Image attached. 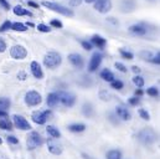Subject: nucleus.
<instances>
[{"label": "nucleus", "instance_id": "obj_1", "mask_svg": "<svg viewBox=\"0 0 160 159\" xmlns=\"http://www.w3.org/2000/svg\"><path fill=\"white\" fill-rule=\"evenodd\" d=\"M62 62V57L58 52H55V51H50L45 55L43 57V65L45 67L50 69V70H53L56 67H58Z\"/></svg>", "mask_w": 160, "mask_h": 159}, {"label": "nucleus", "instance_id": "obj_2", "mask_svg": "<svg viewBox=\"0 0 160 159\" xmlns=\"http://www.w3.org/2000/svg\"><path fill=\"white\" fill-rule=\"evenodd\" d=\"M42 5H43V6H46L47 9L52 10V11H55V13H58V14L65 15V16H68V18H72V16L75 15V13H73L71 9H68V8H66V6L61 5V4H57V3L42 1Z\"/></svg>", "mask_w": 160, "mask_h": 159}, {"label": "nucleus", "instance_id": "obj_3", "mask_svg": "<svg viewBox=\"0 0 160 159\" xmlns=\"http://www.w3.org/2000/svg\"><path fill=\"white\" fill-rule=\"evenodd\" d=\"M138 139H139L143 144L150 146V144H153V143L157 141V134H155V132H154L152 128H145V129H143V131L139 132Z\"/></svg>", "mask_w": 160, "mask_h": 159}, {"label": "nucleus", "instance_id": "obj_4", "mask_svg": "<svg viewBox=\"0 0 160 159\" xmlns=\"http://www.w3.org/2000/svg\"><path fill=\"white\" fill-rule=\"evenodd\" d=\"M42 143H43V139L38 132H31L26 138V147L29 151H34L39 148L40 146H42Z\"/></svg>", "mask_w": 160, "mask_h": 159}, {"label": "nucleus", "instance_id": "obj_5", "mask_svg": "<svg viewBox=\"0 0 160 159\" xmlns=\"http://www.w3.org/2000/svg\"><path fill=\"white\" fill-rule=\"evenodd\" d=\"M41 102H42V97H41V95L39 92H36V91H29V92H26V95H25V103L29 107L39 106Z\"/></svg>", "mask_w": 160, "mask_h": 159}, {"label": "nucleus", "instance_id": "obj_6", "mask_svg": "<svg viewBox=\"0 0 160 159\" xmlns=\"http://www.w3.org/2000/svg\"><path fill=\"white\" fill-rule=\"evenodd\" d=\"M52 117V112L50 110L47 111H35L32 115H31V118L32 121L36 123V124H45L47 119H50Z\"/></svg>", "mask_w": 160, "mask_h": 159}, {"label": "nucleus", "instance_id": "obj_7", "mask_svg": "<svg viewBox=\"0 0 160 159\" xmlns=\"http://www.w3.org/2000/svg\"><path fill=\"white\" fill-rule=\"evenodd\" d=\"M58 96V102H61L65 107H72L76 102V97L75 95L70 93V92H63V91H60L57 93Z\"/></svg>", "mask_w": 160, "mask_h": 159}, {"label": "nucleus", "instance_id": "obj_8", "mask_svg": "<svg viewBox=\"0 0 160 159\" xmlns=\"http://www.w3.org/2000/svg\"><path fill=\"white\" fill-rule=\"evenodd\" d=\"M10 56L15 60H24L28 56V50L22 45H14L10 49Z\"/></svg>", "mask_w": 160, "mask_h": 159}, {"label": "nucleus", "instance_id": "obj_9", "mask_svg": "<svg viewBox=\"0 0 160 159\" xmlns=\"http://www.w3.org/2000/svg\"><path fill=\"white\" fill-rule=\"evenodd\" d=\"M47 148H48V152L51 154H53V156H60L62 153V151H63V148L58 143L57 138H52V137L47 139Z\"/></svg>", "mask_w": 160, "mask_h": 159}, {"label": "nucleus", "instance_id": "obj_10", "mask_svg": "<svg viewBox=\"0 0 160 159\" xmlns=\"http://www.w3.org/2000/svg\"><path fill=\"white\" fill-rule=\"evenodd\" d=\"M12 122L15 124L16 128L21 129V131H30L31 129V126L29 123V121L22 117V116H19V115H14L12 116Z\"/></svg>", "mask_w": 160, "mask_h": 159}, {"label": "nucleus", "instance_id": "obj_11", "mask_svg": "<svg viewBox=\"0 0 160 159\" xmlns=\"http://www.w3.org/2000/svg\"><path fill=\"white\" fill-rule=\"evenodd\" d=\"M94 9L101 14H106L112 9V1L111 0H96Z\"/></svg>", "mask_w": 160, "mask_h": 159}, {"label": "nucleus", "instance_id": "obj_12", "mask_svg": "<svg viewBox=\"0 0 160 159\" xmlns=\"http://www.w3.org/2000/svg\"><path fill=\"white\" fill-rule=\"evenodd\" d=\"M102 64V55L96 52L92 55L91 60H89V64H88V71L89 72H94Z\"/></svg>", "mask_w": 160, "mask_h": 159}, {"label": "nucleus", "instance_id": "obj_13", "mask_svg": "<svg viewBox=\"0 0 160 159\" xmlns=\"http://www.w3.org/2000/svg\"><path fill=\"white\" fill-rule=\"evenodd\" d=\"M68 61L78 70L83 69V66H84V60L80 54H70L68 55Z\"/></svg>", "mask_w": 160, "mask_h": 159}, {"label": "nucleus", "instance_id": "obj_14", "mask_svg": "<svg viewBox=\"0 0 160 159\" xmlns=\"http://www.w3.org/2000/svg\"><path fill=\"white\" fill-rule=\"evenodd\" d=\"M30 69H31V74H32V76H34L35 79H38V80L43 79V71H42L40 64H39L38 61H32L31 65H30Z\"/></svg>", "mask_w": 160, "mask_h": 159}, {"label": "nucleus", "instance_id": "obj_15", "mask_svg": "<svg viewBox=\"0 0 160 159\" xmlns=\"http://www.w3.org/2000/svg\"><path fill=\"white\" fill-rule=\"evenodd\" d=\"M129 33L135 35V36H143L147 34V29L142 24H134L129 28Z\"/></svg>", "mask_w": 160, "mask_h": 159}, {"label": "nucleus", "instance_id": "obj_16", "mask_svg": "<svg viewBox=\"0 0 160 159\" xmlns=\"http://www.w3.org/2000/svg\"><path fill=\"white\" fill-rule=\"evenodd\" d=\"M91 44L97 46L98 49H104L106 45H107V40L102 38V36H99V35H93L92 39H91Z\"/></svg>", "mask_w": 160, "mask_h": 159}, {"label": "nucleus", "instance_id": "obj_17", "mask_svg": "<svg viewBox=\"0 0 160 159\" xmlns=\"http://www.w3.org/2000/svg\"><path fill=\"white\" fill-rule=\"evenodd\" d=\"M47 106L48 107H56L60 102H58V96H57V93L56 92H52V93H48L47 95Z\"/></svg>", "mask_w": 160, "mask_h": 159}, {"label": "nucleus", "instance_id": "obj_18", "mask_svg": "<svg viewBox=\"0 0 160 159\" xmlns=\"http://www.w3.org/2000/svg\"><path fill=\"white\" fill-rule=\"evenodd\" d=\"M116 112H117V116H118L119 118L123 119V121H129V119L132 118L130 113H129V112H128V110H127V108H124V107H117Z\"/></svg>", "mask_w": 160, "mask_h": 159}, {"label": "nucleus", "instance_id": "obj_19", "mask_svg": "<svg viewBox=\"0 0 160 159\" xmlns=\"http://www.w3.org/2000/svg\"><path fill=\"white\" fill-rule=\"evenodd\" d=\"M0 129L4 131H11L12 129V122L6 117H1L0 118Z\"/></svg>", "mask_w": 160, "mask_h": 159}, {"label": "nucleus", "instance_id": "obj_20", "mask_svg": "<svg viewBox=\"0 0 160 159\" xmlns=\"http://www.w3.org/2000/svg\"><path fill=\"white\" fill-rule=\"evenodd\" d=\"M14 14L18 15V16H24V15H28V16H32V14L30 11H28L26 9H24L21 5H16L14 9H12Z\"/></svg>", "mask_w": 160, "mask_h": 159}, {"label": "nucleus", "instance_id": "obj_21", "mask_svg": "<svg viewBox=\"0 0 160 159\" xmlns=\"http://www.w3.org/2000/svg\"><path fill=\"white\" fill-rule=\"evenodd\" d=\"M46 132L48 133V136L50 137H52V138H60L61 137V132L55 127V126H47L46 127Z\"/></svg>", "mask_w": 160, "mask_h": 159}, {"label": "nucleus", "instance_id": "obj_22", "mask_svg": "<svg viewBox=\"0 0 160 159\" xmlns=\"http://www.w3.org/2000/svg\"><path fill=\"white\" fill-rule=\"evenodd\" d=\"M68 131L73 132V133H81L83 131H86V126L83 123H73L68 126Z\"/></svg>", "mask_w": 160, "mask_h": 159}, {"label": "nucleus", "instance_id": "obj_23", "mask_svg": "<svg viewBox=\"0 0 160 159\" xmlns=\"http://www.w3.org/2000/svg\"><path fill=\"white\" fill-rule=\"evenodd\" d=\"M101 79H103L106 82H112L114 80V75L112 71H109L108 69H104L102 72H101Z\"/></svg>", "mask_w": 160, "mask_h": 159}, {"label": "nucleus", "instance_id": "obj_24", "mask_svg": "<svg viewBox=\"0 0 160 159\" xmlns=\"http://www.w3.org/2000/svg\"><path fill=\"white\" fill-rule=\"evenodd\" d=\"M107 159H122V152L118 149H111L106 154Z\"/></svg>", "mask_w": 160, "mask_h": 159}, {"label": "nucleus", "instance_id": "obj_25", "mask_svg": "<svg viewBox=\"0 0 160 159\" xmlns=\"http://www.w3.org/2000/svg\"><path fill=\"white\" fill-rule=\"evenodd\" d=\"M11 29H12L14 31L24 33V31L28 30V26H26L25 24H22V23H14V24H11Z\"/></svg>", "mask_w": 160, "mask_h": 159}, {"label": "nucleus", "instance_id": "obj_26", "mask_svg": "<svg viewBox=\"0 0 160 159\" xmlns=\"http://www.w3.org/2000/svg\"><path fill=\"white\" fill-rule=\"evenodd\" d=\"M11 102L9 98L6 97H0V110L1 111H8V108H10Z\"/></svg>", "mask_w": 160, "mask_h": 159}, {"label": "nucleus", "instance_id": "obj_27", "mask_svg": "<svg viewBox=\"0 0 160 159\" xmlns=\"http://www.w3.org/2000/svg\"><path fill=\"white\" fill-rule=\"evenodd\" d=\"M83 113H84V116L86 117H92V115H93V108H92V105H84L83 106Z\"/></svg>", "mask_w": 160, "mask_h": 159}, {"label": "nucleus", "instance_id": "obj_28", "mask_svg": "<svg viewBox=\"0 0 160 159\" xmlns=\"http://www.w3.org/2000/svg\"><path fill=\"white\" fill-rule=\"evenodd\" d=\"M133 82H134V85L137 87H143L144 86V79L142 76H139V75H135L133 77Z\"/></svg>", "mask_w": 160, "mask_h": 159}, {"label": "nucleus", "instance_id": "obj_29", "mask_svg": "<svg viewBox=\"0 0 160 159\" xmlns=\"http://www.w3.org/2000/svg\"><path fill=\"white\" fill-rule=\"evenodd\" d=\"M111 86H112V88H114V90H122V88L124 87V83H123L120 80H113V81L111 82Z\"/></svg>", "mask_w": 160, "mask_h": 159}, {"label": "nucleus", "instance_id": "obj_30", "mask_svg": "<svg viewBox=\"0 0 160 159\" xmlns=\"http://www.w3.org/2000/svg\"><path fill=\"white\" fill-rule=\"evenodd\" d=\"M119 52H120V55H122V57H123V59H125V60H133V57H134V55H133L132 52L125 51L124 49H120Z\"/></svg>", "mask_w": 160, "mask_h": 159}, {"label": "nucleus", "instance_id": "obj_31", "mask_svg": "<svg viewBox=\"0 0 160 159\" xmlns=\"http://www.w3.org/2000/svg\"><path fill=\"white\" fill-rule=\"evenodd\" d=\"M138 113H139V116L144 119V121H149V119H150V115H149V112H148L147 110H144V108H139Z\"/></svg>", "mask_w": 160, "mask_h": 159}, {"label": "nucleus", "instance_id": "obj_32", "mask_svg": "<svg viewBox=\"0 0 160 159\" xmlns=\"http://www.w3.org/2000/svg\"><path fill=\"white\" fill-rule=\"evenodd\" d=\"M9 29H11V23H10V20H6V21H4V23L0 25V33H5V31H8Z\"/></svg>", "mask_w": 160, "mask_h": 159}, {"label": "nucleus", "instance_id": "obj_33", "mask_svg": "<svg viewBox=\"0 0 160 159\" xmlns=\"http://www.w3.org/2000/svg\"><path fill=\"white\" fill-rule=\"evenodd\" d=\"M147 93H148L149 96H152V97H158V96H159V90H158L157 87H149V88L147 90Z\"/></svg>", "mask_w": 160, "mask_h": 159}, {"label": "nucleus", "instance_id": "obj_34", "mask_svg": "<svg viewBox=\"0 0 160 159\" xmlns=\"http://www.w3.org/2000/svg\"><path fill=\"white\" fill-rule=\"evenodd\" d=\"M50 25H51L52 28H56V29H62V28H63V24H62L60 20H57V19H53V20H51Z\"/></svg>", "mask_w": 160, "mask_h": 159}, {"label": "nucleus", "instance_id": "obj_35", "mask_svg": "<svg viewBox=\"0 0 160 159\" xmlns=\"http://www.w3.org/2000/svg\"><path fill=\"white\" fill-rule=\"evenodd\" d=\"M128 103H129L130 106H138V105L140 103V100H139L138 96H134V97H130V98L128 100Z\"/></svg>", "mask_w": 160, "mask_h": 159}, {"label": "nucleus", "instance_id": "obj_36", "mask_svg": "<svg viewBox=\"0 0 160 159\" xmlns=\"http://www.w3.org/2000/svg\"><path fill=\"white\" fill-rule=\"evenodd\" d=\"M36 28H38V30L41 31V33H50V31H51L50 26H47V25H45V24H39Z\"/></svg>", "mask_w": 160, "mask_h": 159}, {"label": "nucleus", "instance_id": "obj_37", "mask_svg": "<svg viewBox=\"0 0 160 159\" xmlns=\"http://www.w3.org/2000/svg\"><path fill=\"white\" fill-rule=\"evenodd\" d=\"M140 57L142 59H144V60H152V57H153V55H152V52H149V51H142L140 52Z\"/></svg>", "mask_w": 160, "mask_h": 159}, {"label": "nucleus", "instance_id": "obj_38", "mask_svg": "<svg viewBox=\"0 0 160 159\" xmlns=\"http://www.w3.org/2000/svg\"><path fill=\"white\" fill-rule=\"evenodd\" d=\"M114 66H116V69H117L118 71L123 72V74H125V72L128 71V70H127V67H125V66H124L122 62H116V65H114Z\"/></svg>", "mask_w": 160, "mask_h": 159}, {"label": "nucleus", "instance_id": "obj_39", "mask_svg": "<svg viewBox=\"0 0 160 159\" xmlns=\"http://www.w3.org/2000/svg\"><path fill=\"white\" fill-rule=\"evenodd\" d=\"M81 45H82V47H83L84 50H87V51L92 50V47H93V45H92L91 42H88V41H82Z\"/></svg>", "mask_w": 160, "mask_h": 159}, {"label": "nucleus", "instance_id": "obj_40", "mask_svg": "<svg viewBox=\"0 0 160 159\" xmlns=\"http://www.w3.org/2000/svg\"><path fill=\"white\" fill-rule=\"evenodd\" d=\"M6 139H8V143H10V144H18L19 143V139L14 136H9Z\"/></svg>", "mask_w": 160, "mask_h": 159}, {"label": "nucleus", "instance_id": "obj_41", "mask_svg": "<svg viewBox=\"0 0 160 159\" xmlns=\"http://www.w3.org/2000/svg\"><path fill=\"white\" fill-rule=\"evenodd\" d=\"M5 51H6V42L0 38V54H2Z\"/></svg>", "mask_w": 160, "mask_h": 159}, {"label": "nucleus", "instance_id": "obj_42", "mask_svg": "<svg viewBox=\"0 0 160 159\" xmlns=\"http://www.w3.org/2000/svg\"><path fill=\"white\" fill-rule=\"evenodd\" d=\"M0 5H1L5 10H9V9H10V4H9L6 0H0Z\"/></svg>", "mask_w": 160, "mask_h": 159}, {"label": "nucleus", "instance_id": "obj_43", "mask_svg": "<svg viewBox=\"0 0 160 159\" xmlns=\"http://www.w3.org/2000/svg\"><path fill=\"white\" fill-rule=\"evenodd\" d=\"M81 4H82V0H70L71 6H80Z\"/></svg>", "mask_w": 160, "mask_h": 159}, {"label": "nucleus", "instance_id": "obj_44", "mask_svg": "<svg viewBox=\"0 0 160 159\" xmlns=\"http://www.w3.org/2000/svg\"><path fill=\"white\" fill-rule=\"evenodd\" d=\"M26 77H28V76H26V74H25V72H22V71H20V72L18 74V79L20 80V81H25Z\"/></svg>", "mask_w": 160, "mask_h": 159}, {"label": "nucleus", "instance_id": "obj_45", "mask_svg": "<svg viewBox=\"0 0 160 159\" xmlns=\"http://www.w3.org/2000/svg\"><path fill=\"white\" fill-rule=\"evenodd\" d=\"M152 62H154V64H157V65H159L160 64V55L159 52H158V55L157 56H154V57H152V60H150Z\"/></svg>", "mask_w": 160, "mask_h": 159}, {"label": "nucleus", "instance_id": "obj_46", "mask_svg": "<svg viewBox=\"0 0 160 159\" xmlns=\"http://www.w3.org/2000/svg\"><path fill=\"white\" fill-rule=\"evenodd\" d=\"M28 5H29V6H31V8H35V9H38V8H39V4H38V3H35V1H32V0H29V1H28Z\"/></svg>", "mask_w": 160, "mask_h": 159}, {"label": "nucleus", "instance_id": "obj_47", "mask_svg": "<svg viewBox=\"0 0 160 159\" xmlns=\"http://www.w3.org/2000/svg\"><path fill=\"white\" fill-rule=\"evenodd\" d=\"M132 71H133V72H134V74H138V75H139V74H140V71H142V70H140V69H139V67H138V66H133V67H132Z\"/></svg>", "mask_w": 160, "mask_h": 159}, {"label": "nucleus", "instance_id": "obj_48", "mask_svg": "<svg viewBox=\"0 0 160 159\" xmlns=\"http://www.w3.org/2000/svg\"><path fill=\"white\" fill-rule=\"evenodd\" d=\"M143 93H144V92H143V90H142L140 87H138V90H135V96H138V97H139V96H142Z\"/></svg>", "mask_w": 160, "mask_h": 159}, {"label": "nucleus", "instance_id": "obj_49", "mask_svg": "<svg viewBox=\"0 0 160 159\" xmlns=\"http://www.w3.org/2000/svg\"><path fill=\"white\" fill-rule=\"evenodd\" d=\"M1 117H8V112H6V111H1V110H0V118H1Z\"/></svg>", "mask_w": 160, "mask_h": 159}, {"label": "nucleus", "instance_id": "obj_50", "mask_svg": "<svg viewBox=\"0 0 160 159\" xmlns=\"http://www.w3.org/2000/svg\"><path fill=\"white\" fill-rule=\"evenodd\" d=\"M84 1H86V3H87V4H91V3H94V1H96V0H84Z\"/></svg>", "mask_w": 160, "mask_h": 159}, {"label": "nucleus", "instance_id": "obj_51", "mask_svg": "<svg viewBox=\"0 0 160 159\" xmlns=\"http://www.w3.org/2000/svg\"><path fill=\"white\" fill-rule=\"evenodd\" d=\"M26 26H30V28H32V26H34V24H32V23H28V24H26Z\"/></svg>", "mask_w": 160, "mask_h": 159}, {"label": "nucleus", "instance_id": "obj_52", "mask_svg": "<svg viewBox=\"0 0 160 159\" xmlns=\"http://www.w3.org/2000/svg\"><path fill=\"white\" fill-rule=\"evenodd\" d=\"M0 144H2V139L1 138H0Z\"/></svg>", "mask_w": 160, "mask_h": 159}]
</instances>
